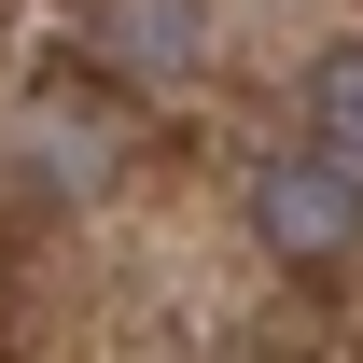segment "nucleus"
<instances>
[{
    "label": "nucleus",
    "instance_id": "1",
    "mask_svg": "<svg viewBox=\"0 0 363 363\" xmlns=\"http://www.w3.org/2000/svg\"><path fill=\"white\" fill-rule=\"evenodd\" d=\"M252 238H266L279 266H350V252H363L350 154H279V168H252Z\"/></svg>",
    "mask_w": 363,
    "mask_h": 363
},
{
    "label": "nucleus",
    "instance_id": "2",
    "mask_svg": "<svg viewBox=\"0 0 363 363\" xmlns=\"http://www.w3.org/2000/svg\"><path fill=\"white\" fill-rule=\"evenodd\" d=\"M196 43H210L196 0H112V14H98V56H112V70H196Z\"/></svg>",
    "mask_w": 363,
    "mask_h": 363
},
{
    "label": "nucleus",
    "instance_id": "3",
    "mask_svg": "<svg viewBox=\"0 0 363 363\" xmlns=\"http://www.w3.org/2000/svg\"><path fill=\"white\" fill-rule=\"evenodd\" d=\"M308 126H321V154H363V43H335L308 70Z\"/></svg>",
    "mask_w": 363,
    "mask_h": 363
}]
</instances>
